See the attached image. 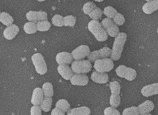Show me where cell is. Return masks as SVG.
<instances>
[{"label":"cell","mask_w":158,"mask_h":115,"mask_svg":"<svg viewBox=\"0 0 158 115\" xmlns=\"http://www.w3.org/2000/svg\"><path fill=\"white\" fill-rule=\"evenodd\" d=\"M141 93L143 96L148 97L158 93V84L154 83L144 87L141 90Z\"/></svg>","instance_id":"obj_14"},{"label":"cell","mask_w":158,"mask_h":115,"mask_svg":"<svg viewBox=\"0 0 158 115\" xmlns=\"http://www.w3.org/2000/svg\"><path fill=\"white\" fill-rule=\"evenodd\" d=\"M103 11L99 8L97 7L89 14V16L93 20L98 21L101 19Z\"/></svg>","instance_id":"obj_27"},{"label":"cell","mask_w":158,"mask_h":115,"mask_svg":"<svg viewBox=\"0 0 158 115\" xmlns=\"http://www.w3.org/2000/svg\"><path fill=\"white\" fill-rule=\"evenodd\" d=\"M102 27L106 30L107 35L111 37H115L119 33V28L113 21L109 18H105L101 23Z\"/></svg>","instance_id":"obj_8"},{"label":"cell","mask_w":158,"mask_h":115,"mask_svg":"<svg viewBox=\"0 0 158 115\" xmlns=\"http://www.w3.org/2000/svg\"><path fill=\"white\" fill-rule=\"evenodd\" d=\"M152 115L151 114H146V115Z\"/></svg>","instance_id":"obj_40"},{"label":"cell","mask_w":158,"mask_h":115,"mask_svg":"<svg viewBox=\"0 0 158 115\" xmlns=\"http://www.w3.org/2000/svg\"><path fill=\"white\" fill-rule=\"evenodd\" d=\"M92 68L91 63L89 60L75 61L73 62L71 69L75 74H85L90 72Z\"/></svg>","instance_id":"obj_3"},{"label":"cell","mask_w":158,"mask_h":115,"mask_svg":"<svg viewBox=\"0 0 158 115\" xmlns=\"http://www.w3.org/2000/svg\"><path fill=\"white\" fill-rule=\"evenodd\" d=\"M139 112L136 107H131L125 109L123 112V115H139Z\"/></svg>","instance_id":"obj_35"},{"label":"cell","mask_w":158,"mask_h":115,"mask_svg":"<svg viewBox=\"0 0 158 115\" xmlns=\"http://www.w3.org/2000/svg\"><path fill=\"white\" fill-rule=\"evenodd\" d=\"M56 61L59 65H67L73 62V58L71 54L69 53L62 52L57 54Z\"/></svg>","instance_id":"obj_12"},{"label":"cell","mask_w":158,"mask_h":115,"mask_svg":"<svg viewBox=\"0 0 158 115\" xmlns=\"http://www.w3.org/2000/svg\"><path fill=\"white\" fill-rule=\"evenodd\" d=\"M70 81L71 84L74 86H84L88 84L89 79L85 74H74Z\"/></svg>","instance_id":"obj_11"},{"label":"cell","mask_w":158,"mask_h":115,"mask_svg":"<svg viewBox=\"0 0 158 115\" xmlns=\"http://www.w3.org/2000/svg\"><path fill=\"white\" fill-rule=\"evenodd\" d=\"M88 29L98 41L105 42L108 38L107 33L98 21H90L88 24Z\"/></svg>","instance_id":"obj_2"},{"label":"cell","mask_w":158,"mask_h":115,"mask_svg":"<svg viewBox=\"0 0 158 115\" xmlns=\"http://www.w3.org/2000/svg\"><path fill=\"white\" fill-rule=\"evenodd\" d=\"M31 115H42V110L39 106H33L30 110Z\"/></svg>","instance_id":"obj_37"},{"label":"cell","mask_w":158,"mask_h":115,"mask_svg":"<svg viewBox=\"0 0 158 115\" xmlns=\"http://www.w3.org/2000/svg\"><path fill=\"white\" fill-rule=\"evenodd\" d=\"M90 49L86 45H81L74 50L71 52V55L73 59L76 61L81 60L89 54Z\"/></svg>","instance_id":"obj_9"},{"label":"cell","mask_w":158,"mask_h":115,"mask_svg":"<svg viewBox=\"0 0 158 115\" xmlns=\"http://www.w3.org/2000/svg\"><path fill=\"white\" fill-rule=\"evenodd\" d=\"M95 2H101L103 1L102 0H101V1H95Z\"/></svg>","instance_id":"obj_39"},{"label":"cell","mask_w":158,"mask_h":115,"mask_svg":"<svg viewBox=\"0 0 158 115\" xmlns=\"http://www.w3.org/2000/svg\"><path fill=\"white\" fill-rule=\"evenodd\" d=\"M142 7V10L146 14H151L158 9V1H147Z\"/></svg>","instance_id":"obj_16"},{"label":"cell","mask_w":158,"mask_h":115,"mask_svg":"<svg viewBox=\"0 0 158 115\" xmlns=\"http://www.w3.org/2000/svg\"><path fill=\"white\" fill-rule=\"evenodd\" d=\"M31 60L38 74L43 75L47 73V65L40 53L34 54L31 57Z\"/></svg>","instance_id":"obj_4"},{"label":"cell","mask_w":158,"mask_h":115,"mask_svg":"<svg viewBox=\"0 0 158 115\" xmlns=\"http://www.w3.org/2000/svg\"><path fill=\"white\" fill-rule=\"evenodd\" d=\"M113 22L117 26L123 25L125 22V18L121 14L118 13L113 18Z\"/></svg>","instance_id":"obj_34"},{"label":"cell","mask_w":158,"mask_h":115,"mask_svg":"<svg viewBox=\"0 0 158 115\" xmlns=\"http://www.w3.org/2000/svg\"><path fill=\"white\" fill-rule=\"evenodd\" d=\"M19 32V28L16 25L12 24L9 26L4 30L3 35L6 39L11 40L16 37Z\"/></svg>","instance_id":"obj_13"},{"label":"cell","mask_w":158,"mask_h":115,"mask_svg":"<svg viewBox=\"0 0 158 115\" xmlns=\"http://www.w3.org/2000/svg\"><path fill=\"white\" fill-rule=\"evenodd\" d=\"M14 19L11 15L6 12H2L0 14V22L6 26L13 24Z\"/></svg>","instance_id":"obj_22"},{"label":"cell","mask_w":158,"mask_h":115,"mask_svg":"<svg viewBox=\"0 0 158 115\" xmlns=\"http://www.w3.org/2000/svg\"><path fill=\"white\" fill-rule=\"evenodd\" d=\"M63 18L64 17L61 15H54L51 19L52 24L57 27H62L64 26Z\"/></svg>","instance_id":"obj_32"},{"label":"cell","mask_w":158,"mask_h":115,"mask_svg":"<svg viewBox=\"0 0 158 115\" xmlns=\"http://www.w3.org/2000/svg\"><path fill=\"white\" fill-rule=\"evenodd\" d=\"M110 54L111 50L109 47H105L98 50L90 52L89 56H87V58L89 61L94 62L99 59L107 58L110 56Z\"/></svg>","instance_id":"obj_7"},{"label":"cell","mask_w":158,"mask_h":115,"mask_svg":"<svg viewBox=\"0 0 158 115\" xmlns=\"http://www.w3.org/2000/svg\"><path fill=\"white\" fill-rule=\"evenodd\" d=\"M94 67L98 72L106 73L113 70L114 67V62L108 58L99 59L94 62Z\"/></svg>","instance_id":"obj_5"},{"label":"cell","mask_w":158,"mask_h":115,"mask_svg":"<svg viewBox=\"0 0 158 115\" xmlns=\"http://www.w3.org/2000/svg\"><path fill=\"white\" fill-rule=\"evenodd\" d=\"M121 103V97L119 95H113L110 96V104L111 107L115 108L119 106Z\"/></svg>","instance_id":"obj_30"},{"label":"cell","mask_w":158,"mask_h":115,"mask_svg":"<svg viewBox=\"0 0 158 115\" xmlns=\"http://www.w3.org/2000/svg\"><path fill=\"white\" fill-rule=\"evenodd\" d=\"M110 91H111V94L119 95L120 94L121 86L118 81H114L113 82H110Z\"/></svg>","instance_id":"obj_28"},{"label":"cell","mask_w":158,"mask_h":115,"mask_svg":"<svg viewBox=\"0 0 158 115\" xmlns=\"http://www.w3.org/2000/svg\"><path fill=\"white\" fill-rule=\"evenodd\" d=\"M95 8H97V7L95 4H94L92 2H88L84 4L82 10L85 14L89 15V14L94 10Z\"/></svg>","instance_id":"obj_33"},{"label":"cell","mask_w":158,"mask_h":115,"mask_svg":"<svg viewBox=\"0 0 158 115\" xmlns=\"http://www.w3.org/2000/svg\"><path fill=\"white\" fill-rule=\"evenodd\" d=\"M57 71L61 76L66 80H69L73 76V71L68 65H59L57 67Z\"/></svg>","instance_id":"obj_18"},{"label":"cell","mask_w":158,"mask_h":115,"mask_svg":"<svg viewBox=\"0 0 158 115\" xmlns=\"http://www.w3.org/2000/svg\"><path fill=\"white\" fill-rule=\"evenodd\" d=\"M104 114L105 115H121L118 110L113 107H107L105 109Z\"/></svg>","instance_id":"obj_36"},{"label":"cell","mask_w":158,"mask_h":115,"mask_svg":"<svg viewBox=\"0 0 158 115\" xmlns=\"http://www.w3.org/2000/svg\"><path fill=\"white\" fill-rule=\"evenodd\" d=\"M52 104V99L49 97H45L41 103L40 108L45 112H48L51 110Z\"/></svg>","instance_id":"obj_24"},{"label":"cell","mask_w":158,"mask_h":115,"mask_svg":"<svg viewBox=\"0 0 158 115\" xmlns=\"http://www.w3.org/2000/svg\"><path fill=\"white\" fill-rule=\"evenodd\" d=\"M37 30L40 32L48 31L51 28V24L48 21L38 22L36 24Z\"/></svg>","instance_id":"obj_26"},{"label":"cell","mask_w":158,"mask_h":115,"mask_svg":"<svg viewBox=\"0 0 158 115\" xmlns=\"http://www.w3.org/2000/svg\"><path fill=\"white\" fill-rule=\"evenodd\" d=\"M140 115H145L151 112L154 109V104L151 101H146L137 107Z\"/></svg>","instance_id":"obj_19"},{"label":"cell","mask_w":158,"mask_h":115,"mask_svg":"<svg viewBox=\"0 0 158 115\" xmlns=\"http://www.w3.org/2000/svg\"><path fill=\"white\" fill-rule=\"evenodd\" d=\"M91 113L90 109L87 107H81L70 109L67 115H89Z\"/></svg>","instance_id":"obj_20"},{"label":"cell","mask_w":158,"mask_h":115,"mask_svg":"<svg viewBox=\"0 0 158 115\" xmlns=\"http://www.w3.org/2000/svg\"><path fill=\"white\" fill-rule=\"evenodd\" d=\"M57 108L59 109L64 112H67L70 109V105L67 100L65 99H60L55 104Z\"/></svg>","instance_id":"obj_23"},{"label":"cell","mask_w":158,"mask_h":115,"mask_svg":"<svg viewBox=\"0 0 158 115\" xmlns=\"http://www.w3.org/2000/svg\"><path fill=\"white\" fill-rule=\"evenodd\" d=\"M127 39V35L125 33H119L115 37L110 56L111 60L118 61L121 58Z\"/></svg>","instance_id":"obj_1"},{"label":"cell","mask_w":158,"mask_h":115,"mask_svg":"<svg viewBox=\"0 0 158 115\" xmlns=\"http://www.w3.org/2000/svg\"><path fill=\"white\" fill-rule=\"evenodd\" d=\"M26 18L31 22H38L47 20V13L44 11H30L26 14Z\"/></svg>","instance_id":"obj_10"},{"label":"cell","mask_w":158,"mask_h":115,"mask_svg":"<svg viewBox=\"0 0 158 115\" xmlns=\"http://www.w3.org/2000/svg\"><path fill=\"white\" fill-rule=\"evenodd\" d=\"M117 13L118 12L117 10L111 6L106 7L103 10V14L107 17V18L109 19H113Z\"/></svg>","instance_id":"obj_29"},{"label":"cell","mask_w":158,"mask_h":115,"mask_svg":"<svg viewBox=\"0 0 158 115\" xmlns=\"http://www.w3.org/2000/svg\"><path fill=\"white\" fill-rule=\"evenodd\" d=\"M115 73L118 76L130 81L134 80L137 77V72L135 70L125 65L118 66L115 70Z\"/></svg>","instance_id":"obj_6"},{"label":"cell","mask_w":158,"mask_h":115,"mask_svg":"<svg viewBox=\"0 0 158 115\" xmlns=\"http://www.w3.org/2000/svg\"><path fill=\"white\" fill-rule=\"evenodd\" d=\"M63 23L66 27H73L76 23V18L72 15H69L63 18Z\"/></svg>","instance_id":"obj_31"},{"label":"cell","mask_w":158,"mask_h":115,"mask_svg":"<svg viewBox=\"0 0 158 115\" xmlns=\"http://www.w3.org/2000/svg\"><path fill=\"white\" fill-rule=\"evenodd\" d=\"M51 115H65V113L59 109L55 108L51 112Z\"/></svg>","instance_id":"obj_38"},{"label":"cell","mask_w":158,"mask_h":115,"mask_svg":"<svg viewBox=\"0 0 158 115\" xmlns=\"http://www.w3.org/2000/svg\"><path fill=\"white\" fill-rule=\"evenodd\" d=\"M24 31L27 34H32L36 32L37 30L36 24L34 22H27L25 23L24 25Z\"/></svg>","instance_id":"obj_25"},{"label":"cell","mask_w":158,"mask_h":115,"mask_svg":"<svg viewBox=\"0 0 158 115\" xmlns=\"http://www.w3.org/2000/svg\"><path fill=\"white\" fill-rule=\"evenodd\" d=\"M93 82L98 84H106L109 81V76L106 73H101L94 71L91 75Z\"/></svg>","instance_id":"obj_17"},{"label":"cell","mask_w":158,"mask_h":115,"mask_svg":"<svg viewBox=\"0 0 158 115\" xmlns=\"http://www.w3.org/2000/svg\"><path fill=\"white\" fill-rule=\"evenodd\" d=\"M0 14H1V12H0Z\"/></svg>","instance_id":"obj_41"},{"label":"cell","mask_w":158,"mask_h":115,"mask_svg":"<svg viewBox=\"0 0 158 115\" xmlns=\"http://www.w3.org/2000/svg\"><path fill=\"white\" fill-rule=\"evenodd\" d=\"M44 99L43 92L40 88H36L33 91L31 103L34 106H39Z\"/></svg>","instance_id":"obj_15"},{"label":"cell","mask_w":158,"mask_h":115,"mask_svg":"<svg viewBox=\"0 0 158 115\" xmlns=\"http://www.w3.org/2000/svg\"><path fill=\"white\" fill-rule=\"evenodd\" d=\"M42 90L43 92V95L45 97L52 98L53 96V87L51 83L48 82L44 83L42 86Z\"/></svg>","instance_id":"obj_21"}]
</instances>
